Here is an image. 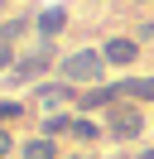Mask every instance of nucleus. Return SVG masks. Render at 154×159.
<instances>
[{
  "instance_id": "nucleus-1",
  "label": "nucleus",
  "mask_w": 154,
  "mask_h": 159,
  "mask_svg": "<svg viewBox=\"0 0 154 159\" xmlns=\"http://www.w3.org/2000/svg\"><path fill=\"white\" fill-rule=\"evenodd\" d=\"M101 63H106V53H92V48L67 53V58H63V77L67 82H96V77H101Z\"/></svg>"
},
{
  "instance_id": "nucleus-2",
  "label": "nucleus",
  "mask_w": 154,
  "mask_h": 159,
  "mask_svg": "<svg viewBox=\"0 0 154 159\" xmlns=\"http://www.w3.org/2000/svg\"><path fill=\"white\" fill-rule=\"evenodd\" d=\"M106 130H111L116 140H130V135H140V130H144V116H140V111H130V106H120V111H111V125H106Z\"/></svg>"
},
{
  "instance_id": "nucleus-3",
  "label": "nucleus",
  "mask_w": 154,
  "mask_h": 159,
  "mask_svg": "<svg viewBox=\"0 0 154 159\" xmlns=\"http://www.w3.org/2000/svg\"><path fill=\"white\" fill-rule=\"evenodd\" d=\"M43 63H48V48H38V53H29V58L19 63L15 72H10V82H29V77H38V72H43Z\"/></svg>"
},
{
  "instance_id": "nucleus-4",
  "label": "nucleus",
  "mask_w": 154,
  "mask_h": 159,
  "mask_svg": "<svg viewBox=\"0 0 154 159\" xmlns=\"http://www.w3.org/2000/svg\"><path fill=\"white\" fill-rule=\"evenodd\" d=\"M101 53H106V63H130L135 58V39H111Z\"/></svg>"
},
{
  "instance_id": "nucleus-5",
  "label": "nucleus",
  "mask_w": 154,
  "mask_h": 159,
  "mask_svg": "<svg viewBox=\"0 0 154 159\" xmlns=\"http://www.w3.org/2000/svg\"><path fill=\"white\" fill-rule=\"evenodd\" d=\"M120 97H140V101H154V77H135V82H120Z\"/></svg>"
},
{
  "instance_id": "nucleus-6",
  "label": "nucleus",
  "mask_w": 154,
  "mask_h": 159,
  "mask_svg": "<svg viewBox=\"0 0 154 159\" xmlns=\"http://www.w3.org/2000/svg\"><path fill=\"white\" fill-rule=\"evenodd\" d=\"M72 97V82H58V87H38V106H58V101Z\"/></svg>"
},
{
  "instance_id": "nucleus-7",
  "label": "nucleus",
  "mask_w": 154,
  "mask_h": 159,
  "mask_svg": "<svg viewBox=\"0 0 154 159\" xmlns=\"http://www.w3.org/2000/svg\"><path fill=\"white\" fill-rule=\"evenodd\" d=\"M63 24H67L63 10H43V15H38V34H43V39H48V34H58Z\"/></svg>"
},
{
  "instance_id": "nucleus-8",
  "label": "nucleus",
  "mask_w": 154,
  "mask_h": 159,
  "mask_svg": "<svg viewBox=\"0 0 154 159\" xmlns=\"http://www.w3.org/2000/svg\"><path fill=\"white\" fill-rule=\"evenodd\" d=\"M24 159H53V140H48V135L38 140V135H34V140L24 145Z\"/></svg>"
},
{
  "instance_id": "nucleus-9",
  "label": "nucleus",
  "mask_w": 154,
  "mask_h": 159,
  "mask_svg": "<svg viewBox=\"0 0 154 159\" xmlns=\"http://www.w3.org/2000/svg\"><path fill=\"white\" fill-rule=\"evenodd\" d=\"M72 135L77 140H96V125H92V120H72Z\"/></svg>"
},
{
  "instance_id": "nucleus-10",
  "label": "nucleus",
  "mask_w": 154,
  "mask_h": 159,
  "mask_svg": "<svg viewBox=\"0 0 154 159\" xmlns=\"http://www.w3.org/2000/svg\"><path fill=\"white\" fill-rule=\"evenodd\" d=\"M10 116H19V106L15 101H0V120H10Z\"/></svg>"
},
{
  "instance_id": "nucleus-11",
  "label": "nucleus",
  "mask_w": 154,
  "mask_h": 159,
  "mask_svg": "<svg viewBox=\"0 0 154 159\" xmlns=\"http://www.w3.org/2000/svg\"><path fill=\"white\" fill-rule=\"evenodd\" d=\"M0 154H10V135H5V130H0Z\"/></svg>"
},
{
  "instance_id": "nucleus-12",
  "label": "nucleus",
  "mask_w": 154,
  "mask_h": 159,
  "mask_svg": "<svg viewBox=\"0 0 154 159\" xmlns=\"http://www.w3.org/2000/svg\"><path fill=\"white\" fill-rule=\"evenodd\" d=\"M10 68V48H0V72H5Z\"/></svg>"
},
{
  "instance_id": "nucleus-13",
  "label": "nucleus",
  "mask_w": 154,
  "mask_h": 159,
  "mask_svg": "<svg viewBox=\"0 0 154 159\" xmlns=\"http://www.w3.org/2000/svg\"><path fill=\"white\" fill-rule=\"evenodd\" d=\"M140 159H154V149H149V154H140Z\"/></svg>"
}]
</instances>
